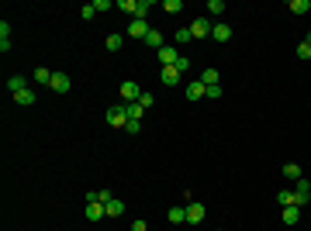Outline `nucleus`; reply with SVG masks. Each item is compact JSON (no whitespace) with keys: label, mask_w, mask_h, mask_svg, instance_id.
<instances>
[{"label":"nucleus","mask_w":311,"mask_h":231,"mask_svg":"<svg viewBox=\"0 0 311 231\" xmlns=\"http://www.w3.org/2000/svg\"><path fill=\"white\" fill-rule=\"evenodd\" d=\"M97 200L107 204V200H114V193H111V190H97Z\"/></svg>","instance_id":"nucleus-35"},{"label":"nucleus","mask_w":311,"mask_h":231,"mask_svg":"<svg viewBox=\"0 0 311 231\" xmlns=\"http://www.w3.org/2000/svg\"><path fill=\"white\" fill-rule=\"evenodd\" d=\"M180 69L176 66H162V73H159V79H162V86H180Z\"/></svg>","instance_id":"nucleus-6"},{"label":"nucleus","mask_w":311,"mask_h":231,"mask_svg":"<svg viewBox=\"0 0 311 231\" xmlns=\"http://www.w3.org/2000/svg\"><path fill=\"white\" fill-rule=\"evenodd\" d=\"M187 42H194V35H190V28H180L173 35V45H187Z\"/></svg>","instance_id":"nucleus-25"},{"label":"nucleus","mask_w":311,"mask_h":231,"mask_svg":"<svg viewBox=\"0 0 311 231\" xmlns=\"http://www.w3.org/2000/svg\"><path fill=\"white\" fill-rule=\"evenodd\" d=\"M100 218H107L104 204H86V221H100Z\"/></svg>","instance_id":"nucleus-17"},{"label":"nucleus","mask_w":311,"mask_h":231,"mask_svg":"<svg viewBox=\"0 0 311 231\" xmlns=\"http://www.w3.org/2000/svg\"><path fill=\"white\" fill-rule=\"evenodd\" d=\"M298 59H311V42H301V45H298Z\"/></svg>","instance_id":"nucleus-30"},{"label":"nucleus","mask_w":311,"mask_h":231,"mask_svg":"<svg viewBox=\"0 0 311 231\" xmlns=\"http://www.w3.org/2000/svg\"><path fill=\"white\" fill-rule=\"evenodd\" d=\"M135 7H139V0H118V10H125L132 17H135Z\"/></svg>","instance_id":"nucleus-27"},{"label":"nucleus","mask_w":311,"mask_h":231,"mask_svg":"<svg viewBox=\"0 0 311 231\" xmlns=\"http://www.w3.org/2000/svg\"><path fill=\"white\" fill-rule=\"evenodd\" d=\"M7 90L10 93H21V90H28V79L21 76V73H14V76H7Z\"/></svg>","instance_id":"nucleus-14"},{"label":"nucleus","mask_w":311,"mask_h":231,"mask_svg":"<svg viewBox=\"0 0 311 231\" xmlns=\"http://www.w3.org/2000/svg\"><path fill=\"white\" fill-rule=\"evenodd\" d=\"M166 218H169V225H183V221H187V204L169 207V214H166Z\"/></svg>","instance_id":"nucleus-13"},{"label":"nucleus","mask_w":311,"mask_h":231,"mask_svg":"<svg viewBox=\"0 0 311 231\" xmlns=\"http://www.w3.org/2000/svg\"><path fill=\"white\" fill-rule=\"evenodd\" d=\"M201 83L204 86H218V69H201Z\"/></svg>","instance_id":"nucleus-23"},{"label":"nucleus","mask_w":311,"mask_h":231,"mask_svg":"<svg viewBox=\"0 0 311 231\" xmlns=\"http://www.w3.org/2000/svg\"><path fill=\"white\" fill-rule=\"evenodd\" d=\"M277 204H280V207H298V193H294V190H280V193H277Z\"/></svg>","instance_id":"nucleus-16"},{"label":"nucleus","mask_w":311,"mask_h":231,"mask_svg":"<svg viewBox=\"0 0 311 231\" xmlns=\"http://www.w3.org/2000/svg\"><path fill=\"white\" fill-rule=\"evenodd\" d=\"M211 28H215L211 17H197V21L190 24V35H194V38H211Z\"/></svg>","instance_id":"nucleus-3"},{"label":"nucleus","mask_w":311,"mask_h":231,"mask_svg":"<svg viewBox=\"0 0 311 231\" xmlns=\"http://www.w3.org/2000/svg\"><path fill=\"white\" fill-rule=\"evenodd\" d=\"M139 97H142V86H139L135 79H125V83L118 86V100H121V104H139Z\"/></svg>","instance_id":"nucleus-1"},{"label":"nucleus","mask_w":311,"mask_h":231,"mask_svg":"<svg viewBox=\"0 0 311 231\" xmlns=\"http://www.w3.org/2000/svg\"><path fill=\"white\" fill-rule=\"evenodd\" d=\"M146 45H149V49H156V52H159V49H162V45H169V42H166V35H162V31H149V35H146Z\"/></svg>","instance_id":"nucleus-11"},{"label":"nucleus","mask_w":311,"mask_h":231,"mask_svg":"<svg viewBox=\"0 0 311 231\" xmlns=\"http://www.w3.org/2000/svg\"><path fill=\"white\" fill-rule=\"evenodd\" d=\"M208 14L211 17H222L225 14V0H208Z\"/></svg>","instance_id":"nucleus-24"},{"label":"nucleus","mask_w":311,"mask_h":231,"mask_svg":"<svg viewBox=\"0 0 311 231\" xmlns=\"http://www.w3.org/2000/svg\"><path fill=\"white\" fill-rule=\"evenodd\" d=\"M104 117H107V124H111V128H125V124H128V111H125V104L107 107V114H104Z\"/></svg>","instance_id":"nucleus-2"},{"label":"nucleus","mask_w":311,"mask_h":231,"mask_svg":"<svg viewBox=\"0 0 311 231\" xmlns=\"http://www.w3.org/2000/svg\"><path fill=\"white\" fill-rule=\"evenodd\" d=\"M308 183H311V176H308Z\"/></svg>","instance_id":"nucleus-38"},{"label":"nucleus","mask_w":311,"mask_h":231,"mask_svg":"<svg viewBox=\"0 0 311 231\" xmlns=\"http://www.w3.org/2000/svg\"><path fill=\"white\" fill-rule=\"evenodd\" d=\"M291 10H294V14H308L311 0H291Z\"/></svg>","instance_id":"nucleus-26"},{"label":"nucleus","mask_w":311,"mask_h":231,"mask_svg":"<svg viewBox=\"0 0 311 231\" xmlns=\"http://www.w3.org/2000/svg\"><path fill=\"white\" fill-rule=\"evenodd\" d=\"M176 69H180V73H187V69H190V59H187V56H180V62H176Z\"/></svg>","instance_id":"nucleus-36"},{"label":"nucleus","mask_w":311,"mask_h":231,"mask_svg":"<svg viewBox=\"0 0 311 231\" xmlns=\"http://www.w3.org/2000/svg\"><path fill=\"white\" fill-rule=\"evenodd\" d=\"M49 86H52L56 93H66V90H70L73 83H70V76H66V73H56V76H52V83H49Z\"/></svg>","instance_id":"nucleus-15"},{"label":"nucleus","mask_w":311,"mask_h":231,"mask_svg":"<svg viewBox=\"0 0 311 231\" xmlns=\"http://www.w3.org/2000/svg\"><path fill=\"white\" fill-rule=\"evenodd\" d=\"M222 93H225V90H222V83H218V86H208V97H211V100H218Z\"/></svg>","instance_id":"nucleus-34"},{"label":"nucleus","mask_w":311,"mask_h":231,"mask_svg":"<svg viewBox=\"0 0 311 231\" xmlns=\"http://www.w3.org/2000/svg\"><path fill=\"white\" fill-rule=\"evenodd\" d=\"M93 14H97V10H93V3H86V7L79 10V17H83V21H93Z\"/></svg>","instance_id":"nucleus-31"},{"label":"nucleus","mask_w":311,"mask_h":231,"mask_svg":"<svg viewBox=\"0 0 311 231\" xmlns=\"http://www.w3.org/2000/svg\"><path fill=\"white\" fill-rule=\"evenodd\" d=\"M298 221H301V207H284V225L294 228Z\"/></svg>","instance_id":"nucleus-18"},{"label":"nucleus","mask_w":311,"mask_h":231,"mask_svg":"<svg viewBox=\"0 0 311 231\" xmlns=\"http://www.w3.org/2000/svg\"><path fill=\"white\" fill-rule=\"evenodd\" d=\"M104 211H107V218H121V214L128 211V204L114 197V200H107V204H104Z\"/></svg>","instance_id":"nucleus-10"},{"label":"nucleus","mask_w":311,"mask_h":231,"mask_svg":"<svg viewBox=\"0 0 311 231\" xmlns=\"http://www.w3.org/2000/svg\"><path fill=\"white\" fill-rule=\"evenodd\" d=\"M125 111H128V121H142V114H146L142 104H125Z\"/></svg>","instance_id":"nucleus-21"},{"label":"nucleus","mask_w":311,"mask_h":231,"mask_svg":"<svg viewBox=\"0 0 311 231\" xmlns=\"http://www.w3.org/2000/svg\"><path fill=\"white\" fill-rule=\"evenodd\" d=\"M125 131H128V135H139V131H142V121H128Z\"/></svg>","instance_id":"nucleus-32"},{"label":"nucleus","mask_w":311,"mask_h":231,"mask_svg":"<svg viewBox=\"0 0 311 231\" xmlns=\"http://www.w3.org/2000/svg\"><path fill=\"white\" fill-rule=\"evenodd\" d=\"M156 59H159L162 66H176V62H180V52H176V45H162V49L156 52Z\"/></svg>","instance_id":"nucleus-4"},{"label":"nucleus","mask_w":311,"mask_h":231,"mask_svg":"<svg viewBox=\"0 0 311 231\" xmlns=\"http://www.w3.org/2000/svg\"><path fill=\"white\" fill-rule=\"evenodd\" d=\"M132 231H149V228H146V221H132Z\"/></svg>","instance_id":"nucleus-37"},{"label":"nucleus","mask_w":311,"mask_h":231,"mask_svg":"<svg viewBox=\"0 0 311 231\" xmlns=\"http://www.w3.org/2000/svg\"><path fill=\"white\" fill-rule=\"evenodd\" d=\"M111 7H114L111 0H93V10H111Z\"/></svg>","instance_id":"nucleus-33"},{"label":"nucleus","mask_w":311,"mask_h":231,"mask_svg":"<svg viewBox=\"0 0 311 231\" xmlns=\"http://www.w3.org/2000/svg\"><path fill=\"white\" fill-rule=\"evenodd\" d=\"M14 100H17L21 107H31V104H35V90L28 86V90H21V93H14Z\"/></svg>","instance_id":"nucleus-19"},{"label":"nucleus","mask_w":311,"mask_h":231,"mask_svg":"<svg viewBox=\"0 0 311 231\" xmlns=\"http://www.w3.org/2000/svg\"><path fill=\"white\" fill-rule=\"evenodd\" d=\"M211 38H215V42H229V38H232V28H229L225 21H215V28H211Z\"/></svg>","instance_id":"nucleus-9"},{"label":"nucleus","mask_w":311,"mask_h":231,"mask_svg":"<svg viewBox=\"0 0 311 231\" xmlns=\"http://www.w3.org/2000/svg\"><path fill=\"white\" fill-rule=\"evenodd\" d=\"M294 193H298V207H305V204H311V183H308V176H301V179H298V186H294Z\"/></svg>","instance_id":"nucleus-5"},{"label":"nucleus","mask_w":311,"mask_h":231,"mask_svg":"<svg viewBox=\"0 0 311 231\" xmlns=\"http://www.w3.org/2000/svg\"><path fill=\"white\" fill-rule=\"evenodd\" d=\"M204 214H208V211H204V204H194V200L187 204V225H201V221H204Z\"/></svg>","instance_id":"nucleus-7"},{"label":"nucleus","mask_w":311,"mask_h":231,"mask_svg":"<svg viewBox=\"0 0 311 231\" xmlns=\"http://www.w3.org/2000/svg\"><path fill=\"white\" fill-rule=\"evenodd\" d=\"M52 76H56L52 69H45V66H35V83H45V86H49V83H52Z\"/></svg>","instance_id":"nucleus-20"},{"label":"nucleus","mask_w":311,"mask_h":231,"mask_svg":"<svg viewBox=\"0 0 311 231\" xmlns=\"http://www.w3.org/2000/svg\"><path fill=\"white\" fill-rule=\"evenodd\" d=\"M162 10H169V14H180V10H183V0H166V3H162Z\"/></svg>","instance_id":"nucleus-29"},{"label":"nucleus","mask_w":311,"mask_h":231,"mask_svg":"<svg viewBox=\"0 0 311 231\" xmlns=\"http://www.w3.org/2000/svg\"><path fill=\"white\" fill-rule=\"evenodd\" d=\"M284 179H294V183H298V179H301V166H298V162H287V166H284Z\"/></svg>","instance_id":"nucleus-22"},{"label":"nucleus","mask_w":311,"mask_h":231,"mask_svg":"<svg viewBox=\"0 0 311 231\" xmlns=\"http://www.w3.org/2000/svg\"><path fill=\"white\" fill-rule=\"evenodd\" d=\"M187 100H201V97H208V86L201 83V79H194V83H187V93H183Z\"/></svg>","instance_id":"nucleus-8"},{"label":"nucleus","mask_w":311,"mask_h":231,"mask_svg":"<svg viewBox=\"0 0 311 231\" xmlns=\"http://www.w3.org/2000/svg\"><path fill=\"white\" fill-rule=\"evenodd\" d=\"M149 31H153V28H149L146 21H132V24H128V35H132V38H142V42H146Z\"/></svg>","instance_id":"nucleus-12"},{"label":"nucleus","mask_w":311,"mask_h":231,"mask_svg":"<svg viewBox=\"0 0 311 231\" xmlns=\"http://www.w3.org/2000/svg\"><path fill=\"white\" fill-rule=\"evenodd\" d=\"M121 42H125L121 35H107V42H104V45H107V52H118V49H121Z\"/></svg>","instance_id":"nucleus-28"}]
</instances>
